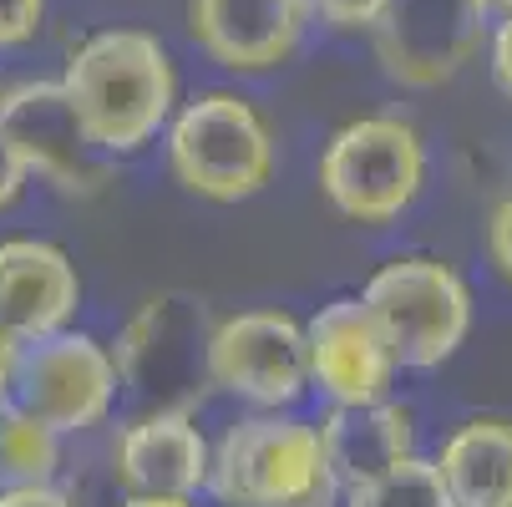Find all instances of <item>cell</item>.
Returning a JSON list of instances; mask_svg holds the SVG:
<instances>
[{
  "label": "cell",
  "instance_id": "1",
  "mask_svg": "<svg viewBox=\"0 0 512 507\" xmlns=\"http://www.w3.org/2000/svg\"><path fill=\"white\" fill-rule=\"evenodd\" d=\"M71 107L102 153H137L173 112V61L148 31H97L61 77Z\"/></svg>",
  "mask_w": 512,
  "mask_h": 507
},
{
  "label": "cell",
  "instance_id": "2",
  "mask_svg": "<svg viewBox=\"0 0 512 507\" xmlns=\"http://www.w3.org/2000/svg\"><path fill=\"white\" fill-rule=\"evenodd\" d=\"M208 482L224 507H330L340 492L320 431L284 416L239 421L208 457Z\"/></svg>",
  "mask_w": 512,
  "mask_h": 507
},
{
  "label": "cell",
  "instance_id": "3",
  "mask_svg": "<svg viewBox=\"0 0 512 507\" xmlns=\"http://www.w3.org/2000/svg\"><path fill=\"white\" fill-rule=\"evenodd\" d=\"M401 371H431L462 345L472 325L467 284L436 259H396L360 295Z\"/></svg>",
  "mask_w": 512,
  "mask_h": 507
},
{
  "label": "cell",
  "instance_id": "4",
  "mask_svg": "<svg viewBox=\"0 0 512 507\" xmlns=\"http://www.w3.org/2000/svg\"><path fill=\"white\" fill-rule=\"evenodd\" d=\"M168 158L188 193L213 203H239L274 173V142L249 102L234 92H208L188 102L168 132Z\"/></svg>",
  "mask_w": 512,
  "mask_h": 507
},
{
  "label": "cell",
  "instance_id": "5",
  "mask_svg": "<svg viewBox=\"0 0 512 507\" xmlns=\"http://www.w3.org/2000/svg\"><path fill=\"white\" fill-rule=\"evenodd\" d=\"M421 173H426L421 137L396 117H360L340 127L320 158L325 198L345 219H360V224L401 219L421 188Z\"/></svg>",
  "mask_w": 512,
  "mask_h": 507
},
{
  "label": "cell",
  "instance_id": "6",
  "mask_svg": "<svg viewBox=\"0 0 512 507\" xmlns=\"http://www.w3.org/2000/svg\"><path fill=\"white\" fill-rule=\"evenodd\" d=\"M112 391H117V360L92 335L51 330V335L21 340L11 406L51 426L56 437L97 426L112 406Z\"/></svg>",
  "mask_w": 512,
  "mask_h": 507
},
{
  "label": "cell",
  "instance_id": "7",
  "mask_svg": "<svg viewBox=\"0 0 512 507\" xmlns=\"http://www.w3.org/2000/svg\"><path fill=\"white\" fill-rule=\"evenodd\" d=\"M487 0H386L371 21L376 56L401 87H442L477 56Z\"/></svg>",
  "mask_w": 512,
  "mask_h": 507
},
{
  "label": "cell",
  "instance_id": "8",
  "mask_svg": "<svg viewBox=\"0 0 512 507\" xmlns=\"http://www.w3.org/2000/svg\"><path fill=\"white\" fill-rule=\"evenodd\" d=\"M0 137L16 148L26 173H41L61 193H97L107 183L102 148L82 127L61 82H21L0 97Z\"/></svg>",
  "mask_w": 512,
  "mask_h": 507
},
{
  "label": "cell",
  "instance_id": "9",
  "mask_svg": "<svg viewBox=\"0 0 512 507\" xmlns=\"http://www.w3.org/2000/svg\"><path fill=\"white\" fill-rule=\"evenodd\" d=\"M203 366L218 391L254 406H289L310 386L305 330L279 310H249L224 320L203 345Z\"/></svg>",
  "mask_w": 512,
  "mask_h": 507
},
{
  "label": "cell",
  "instance_id": "10",
  "mask_svg": "<svg viewBox=\"0 0 512 507\" xmlns=\"http://www.w3.org/2000/svg\"><path fill=\"white\" fill-rule=\"evenodd\" d=\"M305 360L330 401H381L396 376V360L360 300H335L305 325Z\"/></svg>",
  "mask_w": 512,
  "mask_h": 507
},
{
  "label": "cell",
  "instance_id": "11",
  "mask_svg": "<svg viewBox=\"0 0 512 507\" xmlns=\"http://www.w3.org/2000/svg\"><path fill=\"white\" fill-rule=\"evenodd\" d=\"M310 16V0H193V36L218 66L264 71L300 46Z\"/></svg>",
  "mask_w": 512,
  "mask_h": 507
},
{
  "label": "cell",
  "instance_id": "12",
  "mask_svg": "<svg viewBox=\"0 0 512 507\" xmlns=\"http://www.w3.org/2000/svg\"><path fill=\"white\" fill-rule=\"evenodd\" d=\"M82 284L71 259L41 239H6L0 244V325L21 340L66 330L77 315Z\"/></svg>",
  "mask_w": 512,
  "mask_h": 507
},
{
  "label": "cell",
  "instance_id": "13",
  "mask_svg": "<svg viewBox=\"0 0 512 507\" xmlns=\"http://www.w3.org/2000/svg\"><path fill=\"white\" fill-rule=\"evenodd\" d=\"M117 477L127 492L193 497L208 482V442L188 411H158L127 426L117 447Z\"/></svg>",
  "mask_w": 512,
  "mask_h": 507
},
{
  "label": "cell",
  "instance_id": "14",
  "mask_svg": "<svg viewBox=\"0 0 512 507\" xmlns=\"http://www.w3.org/2000/svg\"><path fill=\"white\" fill-rule=\"evenodd\" d=\"M320 452L330 462L335 487L355 492L411 457V421L386 396L381 401H335V411L320 426Z\"/></svg>",
  "mask_w": 512,
  "mask_h": 507
},
{
  "label": "cell",
  "instance_id": "15",
  "mask_svg": "<svg viewBox=\"0 0 512 507\" xmlns=\"http://www.w3.org/2000/svg\"><path fill=\"white\" fill-rule=\"evenodd\" d=\"M452 507H512V426L472 421L442 447L436 462Z\"/></svg>",
  "mask_w": 512,
  "mask_h": 507
},
{
  "label": "cell",
  "instance_id": "16",
  "mask_svg": "<svg viewBox=\"0 0 512 507\" xmlns=\"http://www.w3.org/2000/svg\"><path fill=\"white\" fill-rule=\"evenodd\" d=\"M61 462V437L36 416L0 406V487H41Z\"/></svg>",
  "mask_w": 512,
  "mask_h": 507
},
{
  "label": "cell",
  "instance_id": "17",
  "mask_svg": "<svg viewBox=\"0 0 512 507\" xmlns=\"http://www.w3.org/2000/svg\"><path fill=\"white\" fill-rule=\"evenodd\" d=\"M350 507H452V497H447V482L436 472V462L406 457L391 472H381L376 482L355 487Z\"/></svg>",
  "mask_w": 512,
  "mask_h": 507
},
{
  "label": "cell",
  "instance_id": "18",
  "mask_svg": "<svg viewBox=\"0 0 512 507\" xmlns=\"http://www.w3.org/2000/svg\"><path fill=\"white\" fill-rule=\"evenodd\" d=\"M46 0H0V46H21L41 31Z\"/></svg>",
  "mask_w": 512,
  "mask_h": 507
},
{
  "label": "cell",
  "instance_id": "19",
  "mask_svg": "<svg viewBox=\"0 0 512 507\" xmlns=\"http://www.w3.org/2000/svg\"><path fill=\"white\" fill-rule=\"evenodd\" d=\"M381 6L386 0H310V11H320V21H330L335 31H371Z\"/></svg>",
  "mask_w": 512,
  "mask_h": 507
},
{
  "label": "cell",
  "instance_id": "20",
  "mask_svg": "<svg viewBox=\"0 0 512 507\" xmlns=\"http://www.w3.org/2000/svg\"><path fill=\"white\" fill-rule=\"evenodd\" d=\"M487 249H492V264L502 269V279L512 284V198L492 213V229H487Z\"/></svg>",
  "mask_w": 512,
  "mask_h": 507
},
{
  "label": "cell",
  "instance_id": "21",
  "mask_svg": "<svg viewBox=\"0 0 512 507\" xmlns=\"http://www.w3.org/2000/svg\"><path fill=\"white\" fill-rule=\"evenodd\" d=\"M26 163L16 158V148H11V142L6 137H0V208H11L16 198H21V188H26Z\"/></svg>",
  "mask_w": 512,
  "mask_h": 507
},
{
  "label": "cell",
  "instance_id": "22",
  "mask_svg": "<svg viewBox=\"0 0 512 507\" xmlns=\"http://www.w3.org/2000/svg\"><path fill=\"white\" fill-rule=\"evenodd\" d=\"M0 507H71L51 482L41 487H0Z\"/></svg>",
  "mask_w": 512,
  "mask_h": 507
},
{
  "label": "cell",
  "instance_id": "23",
  "mask_svg": "<svg viewBox=\"0 0 512 507\" xmlns=\"http://www.w3.org/2000/svg\"><path fill=\"white\" fill-rule=\"evenodd\" d=\"M492 77H497V87H502V97L512 102V16L497 26V36H492Z\"/></svg>",
  "mask_w": 512,
  "mask_h": 507
},
{
  "label": "cell",
  "instance_id": "24",
  "mask_svg": "<svg viewBox=\"0 0 512 507\" xmlns=\"http://www.w3.org/2000/svg\"><path fill=\"white\" fill-rule=\"evenodd\" d=\"M16 360H21V335L0 325V406H11V381H16Z\"/></svg>",
  "mask_w": 512,
  "mask_h": 507
},
{
  "label": "cell",
  "instance_id": "25",
  "mask_svg": "<svg viewBox=\"0 0 512 507\" xmlns=\"http://www.w3.org/2000/svg\"><path fill=\"white\" fill-rule=\"evenodd\" d=\"M122 507H193L188 497H153V492H132Z\"/></svg>",
  "mask_w": 512,
  "mask_h": 507
},
{
  "label": "cell",
  "instance_id": "26",
  "mask_svg": "<svg viewBox=\"0 0 512 507\" xmlns=\"http://www.w3.org/2000/svg\"><path fill=\"white\" fill-rule=\"evenodd\" d=\"M487 6H497V11H507V16H512V0H487Z\"/></svg>",
  "mask_w": 512,
  "mask_h": 507
}]
</instances>
